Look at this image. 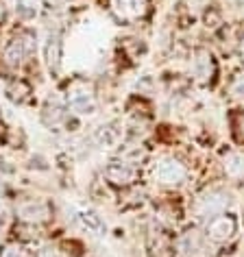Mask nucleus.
I'll list each match as a JSON object with an SVG mask.
<instances>
[{
  "instance_id": "nucleus-1",
  "label": "nucleus",
  "mask_w": 244,
  "mask_h": 257,
  "mask_svg": "<svg viewBox=\"0 0 244 257\" xmlns=\"http://www.w3.org/2000/svg\"><path fill=\"white\" fill-rule=\"evenodd\" d=\"M188 175H190L188 166L175 155H162L151 164V179L159 188H168V190L181 188L188 181Z\"/></svg>"
},
{
  "instance_id": "nucleus-2",
  "label": "nucleus",
  "mask_w": 244,
  "mask_h": 257,
  "mask_svg": "<svg viewBox=\"0 0 244 257\" xmlns=\"http://www.w3.org/2000/svg\"><path fill=\"white\" fill-rule=\"evenodd\" d=\"M231 205H233V196H231V192L214 185V188L203 190L201 194L196 196L194 205H192V211H194V216L198 218V220L207 222V220H211V218H216L218 214L229 211Z\"/></svg>"
},
{
  "instance_id": "nucleus-3",
  "label": "nucleus",
  "mask_w": 244,
  "mask_h": 257,
  "mask_svg": "<svg viewBox=\"0 0 244 257\" xmlns=\"http://www.w3.org/2000/svg\"><path fill=\"white\" fill-rule=\"evenodd\" d=\"M66 107L76 115H94L98 111V96L87 81L74 79L66 89Z\"/></svg>"
},
{
  "instance_id": "nucleus-4",
  "label": "nucleus",
  "mask_w": 244,
  "mask_h": 257,
  "mask_svg": "<svg viewBox=\"0 0 244 257\" xmlns=\"http://www.w3.org/2000/svg\"><path fill=\"white\" fill-rule=\"evenodd\" d=\"M188 74L196 85L207 87L214 83L216 74H218V63H216L209 48L198 46V48L192 50L190 57H188Z\"/></svg>"
},
{
  "instance_id": "nucleus-5",
  "label": "nucleus",
  "mask_w": 244,
  "mask_h": 257,
  "mask_svg": "<svg viewBox=\"0 0 244 257\" xmlns=\"http://www.w3.org/2000/svg\"><path fill=\"white\" fill-rule=\"evenodd\" d=\"M102 177H105V181L109 185H113V188H131V185H136L138 177H140V168L136 162H129V159L120 157V159H113V162H109L105 168H102Z\"/></svg>"
},
{
  "instance_id": "nucleus-6",
  "label": "nucleus",
  "mask_w": 244,
  "mask_h": 257,
  "mask_svg": "<svg viewBox=\"0 0 244 257\" xmlns=\"http://www.w3.org/2000/svg\"><path fill=\"white\" fill-rule=\"evenodd\" d=\"M209 240L205 235V231L196 227H188L177 235L175 240V250L179 257H205L209 248Z\"/></svg>"
},
{
  "instance_id": "nucleus-7",
  "label": "nucleus",
  "mask_w": 244,
  "mask_h": 257,
  "mask_svg": "<svg viewBox=\"0 0 244 257\" xmlns=\"http://www.w3.org/2000/svg\"><path fill=\"white\" fill-rule=\"evenodd\" d=\"M109 9L120 24H136L146 20L151 3L149 0H109Z\"/></svg>"
},
{
  "instance_id": "nucleus-8",
  "label": "nucleus",
  "mask_w": 244,
  "mask_h": 257,
  "mask_svg": "<svg viewBox=\"0 0 244 257\" xmlns=\"http://www.w3.org/2000/svg\"><path fill=\"white\" fill-rule=\"evenodd\" d=\"M35 50H37L35 33L33 31H29V29H24L7 44V48H5V61H7L9 66L16 68V66H20L24 59H29Z\"/></svg>"
},
{
  "instance_id": "nucleus-9",
  "label": "nucleus",
  "mask_w": 244,
  "mask_h": 257,
  "mask_svg": "<svg viewBox=\"0 0 244 257\" xmlns=\"http://www.w3.org/2000/svg\"><path fill=\"white\" fill-rule=\"evenodd\" d=\"M203 231L211 244H224L233 240V235L237 233V218L231 211H224V214H218L216 218L205 222Z\"/></svg>"
},
{
  "instance_id": "nucleus-10",
  "label": "nucleus",
  "mask_w": 244,
  "mask_h": 257,
  "mask_svg": "<svg viewBox=\"0 0 244 257\" xmlns=\"http://www.w3.org/2000/svg\"><path fill=\"white\" fill-rule=\"evenodd\" d=\"M16 216L27 224H42L53 218V205L44 198H22L16 205Z\"/></svg>"
},
{
  "instance_id": "nucleus-11",
  "label": "nucleus",
  "mask_w": 244,
  "mask_h": 257,
  "mask_svg": "<svg viewBox=\"0 0 244 257\" xmlns=\"http://www.w3.org/2000/svg\"><path fill=\"white\" fill-rule=\"evenodd\" d=\"M125 136H127V128L122 124L120 120H109L105 122L102 126H98L94 131V142L96 146H100V149H118L125 142Z\"/></svg>"
},
{
  "instance_id": "nucleus-12",
  "label": "nucleus",
  "mask_w": 244,
  "mask_h": 257,
  "mask_svg": "<svg viewBox=\"0 0 244 257\" xmlns=\"http://www.w3.org/2000/svg\"><path fill=\"white\" fill-rule=\"evenodd\" d=\"M44 55H46V66L48 72L57 76L61 72V63H63V40L59 33H50L44 46Z\"/></svg>"
},
{
  "instance_id": "nucleus-13",
  "label": "nucleus",
  "mask_w": 244,
  "mask_h": 257,
  "mask_svg": "<svg viewBox=\"0 0 244 257\" xmlns=\"http://www.w3.org/2000/svg\"><path fill=\"white\" fill-rule=\"evenodd\" d=\"M222 168L224 175L233 181H242L244 179V153L235 149L222 151Z\"/></svg>"
},
{
  "instance_id": "nucleus-14",
  "label": "nucleus",
  "mask_w": 244,
  "mask_h": 257,
  "mask_svg": "<svg viewBox=\"0 0 244 257\" xmlns=\"http://www.w3.org/2000/svg\"><path fill=\"white\" fill-rule=\"evenodd\" d=\"M42 122L48 128H59L63 122H66V111H63V105L57 98H48L46 100L44 111H42Z\"/></svg>"
},
{
  "instance_id": "nucleus-15",
  "label": "nucleus",
  "mask_w": 244,
  "mask_h": 257,
  "mask_svg": "<svg viewBox=\"0 0 244 257\" xmlns=\"http://www.w3.org/2000/svg\"><path fill=\"white\" fill-rule=\"evenodd\" d=\"M76 220L83 229H87L89 233L96 235H105L107 233V224L102 220V216H98L94 209H79L76 211Z\"/></svg>"
},
{
  "instance_id": "nucleus-16",
  "label": "nucleus",
  "mask_w": 244,
  "mask_h": 257,
  "mask_svg": "<svg viewBox=\"0 0 244 257\" xmlns=\"http://www.w3.org/2000/svg\"><path fill=\"white\" fill-rule=\"evenodd\" d=\"M5 94H7L9 100H14V102H18V105H22V102H27L29 96H31V85H29L27 81H22V79H14V81L7 83V87H5Z\"/></svg>"
},
{
  "instance_id": "nucleus-17",
  "label": "nucleus",
  "mask_w": 244,
  "mask_h": 257,
  "mask_svg": "<svg viewBox=\"0 0 244 257\" xmlns=\"http://www.w3.org/2000/svg\"><path fill=\"white\" fill-rule=\"evenodd\" d=\"M181 7L188 14V18L196 20V18H203L211 9V0H181Z\"/></svg>"
},
{
  "instance_id": "nucleus-18",
  "label": "nucleus",
  "mask_w": 244,
  "mask_h": 257,
  "mask_svg": "<svg viewBox=\"0 0 244 257\" xmlns=\"http://www.w3.org/2000/svg\"><path fill=\"white\" fill-rule=\"evenodd\" d=\"M229 96L235 100L244 98V70H240V72H235L233 76H231L229 81Z\"/></svg>"
},
{
  "instance_id": "nucleus-19",
  "label": "nucleus",
  "mask_w": 244,
  "mask_h": 257,
  "mask_svg": "<svg viewBox=\"0 0 244 257\" xmlns=\"http://www.w3.org/2000/svg\"><path fill=\"white\" fill-rule=\"evenodd\" d=\"M0 257H29L27 248L18 242H7L0 246Z\"/></svg>"
},
{
  "instance_id": "nucleus-20",
  "label": "nucleus",
  "mask_w": 244,
  "mask_h": 257,
  "mask_svg": "<svg viewBox=\"0 0 244 257\" xmlns=\"http://www.w3.org/2000/svg\"><path fill=\"white\" fill-rule=\"evenodd\" d=\"M68 3L70 0H44V5H46L48 9H61V7H66Z\"/></svg>"
},
{
  "instance_id": "nucleus-21",
  "label": "nucleus",
  "mask_w": 244,
  "mask_h": 257,
  "mask_svg": "<svg viewBox=\"0 0 244 257\" xmlns=\"http://www.w3.org/2000/svg\"><path fill=\"white\" fill-rule=\"evenodd\" d=\"M235 44H237V55H240V59L244 61V33L240 35V40H237Z\"/></svg>"
},
{
  "instance_id": "nucleus-22",
  "label": "nucleus",
  "mask_w": 244,
  "mask_h": 257,
  "mask_svg": "<svg viewBox=\"0 0 244 257\" xmlns=\"http://www.w3.org/2000/svg\"><path fill=\"white\" fill-rule=\"evenodd\" d=\"M40 257H59V253H57L55 248H44V250H40Z\"/></svg>"
},
{
  "instance_id": "nucleus-23",
  "label": "nucleus",
  "mask_w": 244,
  "mask_h": 257,
  "mask_svg": "<svg viewBox=\"0 0 244 257\" xmlns=\"http://www.w3.org/2000/svg\"><path fill=\"white\" fill-rule=\"evenodd\" d=\"M237 128H240V140L244 142V113H242V118H240V124H237Z\"/></svg>"
},
{
  "instance_id": "nucleus-24",
  "label": "nucleus",
  "mask_w": 244,
  "mask_h": 257,
  "mask_svg": "<svg viewBox=\"0 0 244 257\" xmlns=\"http://www.w3.org/2000/svg\"><path fill=\"white\" fill-rule=\"evenodd\" d=\"M3 20H5V5L0 3V22H3Z\"/></svg>"
},
{
  "instance_id": "nucleus-25",
  "label": "nucleus",
  "mask_w": 244,
  "mask_h": 257,
  "mask_svg": "<svg viewBox=\"0 0 244 257\" xmlns=\"http://www.w3.org/2000/svg\"><path fill=\"white\" fill-rule=\"evenodd\" d=\"M0 128H3V126H0Z\"/></svg>"
}]
</instances>
